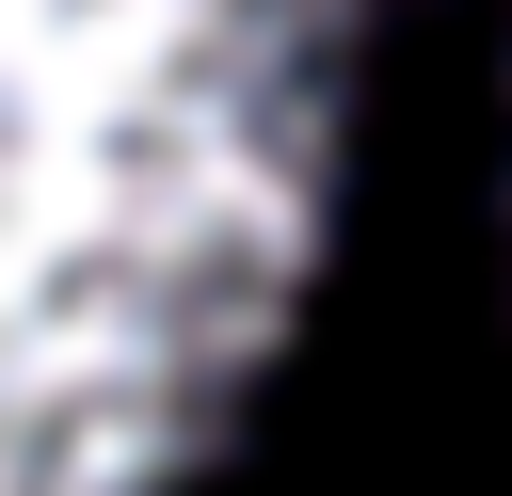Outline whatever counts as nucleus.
I'll list each match as a JSON object with an SVG mask.
<instances>
[{"instance_id":"obj_1","label":"nucleus","mask_w":512,"mask_h":496,"mask_svg":"<svg viewBox=\"0 0 512 496\" xmlns=\"http://www.w3.org/2000/svg\"><path fill=\"white\" fill-rule=\"evenodd\" d=\"M352 0H0V496H192L336 224Z\"/></svg>"}]
</instances>
